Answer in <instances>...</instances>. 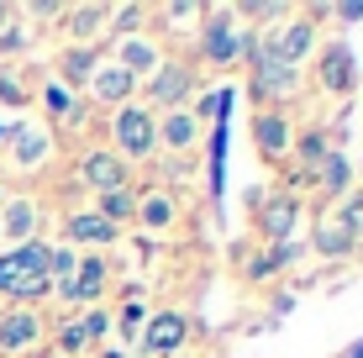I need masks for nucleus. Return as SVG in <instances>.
<instances>
[{
    "instance_id": "nucleus-1",
    "label": "nucleus",
    "mask_w": 363,
    "mask_h": 358,
    "mask_svg": "<svg viewBox=\"0 0 363 358\" xmlns=\"http://www.w3.org/2000/svg\"><path fill=\"white\" fill-rule=\"evenodd\" d=\"M242 58H247V90H253L258 111H290L300 101V90H306V69L284 64L264 37H258V27H253V43H247Z\"/></svg>"
},
{
    "instance_id": "nucleus-2",
    "label": "nucleus",
    "mask_w": 363,
    "mask_h": 358,
    "mask_svg": "<svg viewBox=\"0 0 363 358\" xmlns=\"http://www.w3.org/2000/svg\"><path fill=\"white\" fill-rule=\"evenodd\" d=\"M247 43H253V27H242L237 6H206V16H200V32H195L200 64L232 69V64H242Z\"/></svg>"
},
{
    "instance_id": "nucleus-3",
    "label": "nucleus",
    "mask_w": 363,
    "mask_h": 358,
    "mask_svg": "<svg viewBox=\"0 0 363 358\" xmlns=\"http://www.w3.org/2000/svg\"><path fill=\"white\" fill-rule=\"evenodd\" d=\"M111 153L121 158V164H147V158L158 153V116L147 111L143 101H132V106H121V111H111Z\"/></svg>"
},
{
    "instance_id": "nucleus-4",
    "label": "nucleus",
    "mask_w": 363,
    "mask_h": 358,
    "mask_svg": "<svg viewBox=\"0 0 363 358\" xmlns=\"http://www.w3.org/2000/svg\"><path fill=\"white\" fill-rule=\"evenodd\" d=\"M200 90V69L190 64V58H164L153 74H147L143 84H137V101H143L147 111H174V106H190Z\"/></svg>"
},
{
    "instance_id": "nucleus-5",
    "label": "nucleus",
    "mask_w": 363,
    "mask_h": 358,
    "mask_svg": "<svg viewBox=\"0 0 363 358\" xmlns=\"http://www.w3.org/2000/svg\"><path fill=\"white\" fill-rule=\"evenodd\" d=\"M6 164L16 169V174H43L48 164H53V153H58V132L48 127V121H16V127H6Z\"/></svg>"
},
{
    "instance_id": "nucleus-6",
    "label": "nucleus",
    "mask_w": 363,
    "mask_h": 358,
    "mask_svg": "<svg viewBox=\"0 0 363 358\" xmlns=\"http://www.w3.org/2000/svg\"><path fill=\"white\" fill-rule=\"evenodd\" d=\"M300 216H306V206H300L295 190L253 195V227H258V242H264V248H279V242L300 237Z\"/></svg>"
},
{
    "instance_id": "nucleus-7",
    "label": "nucleus",
    "mask_w": 363,
    "mask_h": 358,
    "mask_svg": "<svg viewBox=\"0 0 363 358\" xmlns=\"http://www.w3.org/2000/svg\"><path fill=\"white\" fill-rule=\"evenodd\" d=\"M264 43L274 47V53L284 58V64H295V69H311V58H316V47H321V21L311 16V11H290L284 21H274L269 32H258Z\"/></svg>"
},
{
    "instance_id": "nucleus-8",
    "label": "nucleus",
    "mask_w": 363,
    "mask_h": 358,
    "mask_svg": "<svg viewBox=\"0 0 363 358\" xmlns=\"http://www.w3.org/2000/svg\"><path fill=\"white\" fill-rule=\"evenodd\" d=\"M311 69H316V90L321 95H342L347 101V95L358 90V58H353V47H347L342 37H321Z\"/></svg>"
},
{
    "instance_id": "nucleus-9",
    "label": "nucleus",
    "mask_w": 363,
    "mask_h": 358,
    "mask_svg": "<svg viewBox=\"0 0 363 358\" xmlns=\"http://www.w3.org/2000/svg\"><path fill=\"white\" fill-rule=\"evenodd\" d=\"M106 285H111V264H106V253H79L74 274L53 290V301H58V306H74V311H90V306H100Z\"/></svg>"
},
{
    "instance_id": "nucleus-10",
    "label": "nucleus",
    "mask_w": 363,
    "mask_h": 358,
    "mask_svg": "<svg viewBox=\"0 0 363 358\" xmlns=\"http://www.w3.org/2000/svg\"><path fill=\"white\" fill-rule=\"evenodd\" d=\"M48 337V316L32 306H0V358H21Z\"/></svg>"
},
{
    "instance_id": "nucleus-11",
    "label": "nucleus",
    "mask_w": 363,
    "mask_h": 358,
    "mask_svg": "<svg viewBox=\"0 0 363 358\" xmlns=\"http://www.w3.org/2000/svg\"><path fill=\"white\" fill-rule=\"evenodd\" d=\"M74 169H79V179L90 184V195L132 190V169L121 164L111 147H100V142H84V147H79V158H74Z\"/></svg>"
},
{
    "instance_id": "nucleus-12",
    "label": "nucleus",
    "mask_w": 363,
    "mask_h": 358,
    "mask_svg": "<svg viewBox=\"0 0 363 358\" xmlns=\"http://www.w3.org/2000/svg\"><path fill=\"white\" fill-rule=\"evenodd\" d=\"M143 353L147 358H179L184 353V342H190V316L184 311H147V322H143Z\"/></svg>"
},
{
    "instance_id": "nucleus-13",
    "label": "nucleus",
    "mask_w": 363,
    "mask_h": 358,
    "mask_svg": "<svg viewBox=\"0 0 363 358\" xmlns=\"http://www.w3.org/2000/svg\"><path fill=\"white\" fill-rule=\"evenodd\" d=\"M253 147L264 153V164L284 169L295 147V116L290 111H253Z\"/></svg>"
},
{
    "instance_id": "nucleus-14",
    "label": "nucleus",
    "mask_w": 363,
    "mask_h": 358,
    "mask_svg": "<svg viewBox=\"0 0 363 358\" xmlns=\"http://www.w3.org/2000/svg\"><path fill=\"white\" fill-rule=\"evenodd\" d=\"M137 227L147 232V237H164V232L179 227V195L169 190V184H143L137 190Z\"/></svg>"
},
{
    "instance_id": "nucleus-15",
    "label": "nucleus",
    "mask_w": 363,
    "mask_h": 358,
    "mask_svg": "<svg viewBox=\"0 0 363 358\" xmlns=\"http://www.w3.org/2000/svg\"><path fill=\"white\" fill-rule=\"evenodd\" d=\"M337 142L327 127H295V147H290V164H295V179L300 184H316V174H321V164L337 153Z\"/></svg>"
},
{
    "instance_id": "nucleus-16",
    "label": "nucleus",
    "mask_w": 363,
    "mask_h": 358,
    "mask_svg": "<svg viewBox=\"0 0 363 358\" xmlns=\"http://www.w3.org/2000/svg\"><path fill=\"white\" fill-rule=\"evenodd\" d=\"M106 58H116V64L127 69L137 84H143L147 74L164 64V43H158L153 27H147V32H132V37H111V53H106Z\"/></svg>"
},
{
    "instance_id": "nucleus-17",
    "label": "nucleus",
    "mask_w": 363,
    "mask_h": 358,
    "mask_svg": "<svg viewBox=\"0 0 363 358\" xmlns=\"http://www.w3.org/2000/svg\"><path fill=\"white\" fill-rule=\"evenodd\" d=\"M84 90H90V101H95V106H106V111H121V106H132V101H137V79L116 64V58H100Z\"/></svg>"
},
{
    "instance_id": "nucleus-18",
    "label": "nucleus",
    "mask_w": 363,
    "mask_h": 358,
    "mask_svg": "<svg viewBox=\"0 0 363 358\" xmlns=\"http://www.w3.org/2000/svg\"><path fill=\"white\" fill-rule=\"evenodd\" d=\"M200 138H206V127L195 121V111L190 106H174V111H158V147L174 158H190Z\"/></svg>"
},
{
    "instance_id": "nucleus-19",
    "label": "nucleus",
    "mask_w": 363,
    "mask_h": 358,
    "mask_svg": "<svg viewBox=\"0 0 363 358\" xmlns=\"http://www.w3.org/2000/svg\"><path fill=\"white\" fill-rule=\"evenodd\" d=\"M116 237H121V232L111 227L106 216H95V211H69L64 216V242L74 253H106Z\"/></svg>"
},
{
    "instance_id": "nucleus-20",
    "label": "nucleus",
    "mask_w": 363,
    "mask_h": 358,
    "mask_svg": "<svg viewBox=\"0 0 363 358\" xmlns=\"http://www.w3.org/2000/svg\"><path fill=\"white\" fill-rule=\"evenodd\" d=\"M106 16H111L106 0H90V6H64V16H58V27H64V43H74V47H95L100 37H106Z\"/></svg>"
},
{
    "instance_id": "nucleus-21",
    "label": "nucleus",
    "mask_w": 363,
    "mask_h": 358,
    "mask_svg": "<svg viewBox=\"0 0 363 358\" xmlns=\"http://www.w3.org/2000/svg\"><path fill=\"white\" fill-rule=\"evenodd\" d=\"M147 16L158 21V43H164V37H195L200 32V16H206V6H200V0H174V6H153L147 11Z\"/></svg>"
},
{
    "instance_id": "nucleus-22",
    "label": "nucleus",
    "mask_w": 363,
    "mask_h": 358,
    "mask_svg": "<svg viewBox=\"0 0 363 358\" xmlns=\"http://www.w3.org/2000/svg\"><path fill=\"white\" fill-rule=\"evenodd\" d=\"M0 232L16 237V242L43 237V232H37V201L32 195H6V201H0Z\"/></svg>"
},
{
    "instance_id": "nucleus-23",
    "label": "nucleus",
    "mask_w": 363,
    "mask_h": 358,
    "mask_svg": "<svg viewBox=\"0 0 363 358\" xmlns=\"http://www.w3.org/2000/svg\"><path fill=\"white\" fill-rule=\"evenodd\" d=\"M95 64H100V47H74V43H64V53H58V84H64V90H84L90 74H95Z\"/></svg>"
},
{
    "instance_id": "nucleus-24",
    "label": "nucleus",
    "mask_w": 363,
    "mask_h": 358,
    "mask_svg": "<svg viewBox=\"0 0 363 358\" xmlns=\"http://www.w3.org/2000/svg\"><path fill=\"white\" fill-rule=\"evenodd\" d=\"M316 190H321V201H327V206H337L347 190H353V158H347L342 147H337V153L327 158V164H321V174H316Z\"/></svg>"
},
{
    "instance_id": "nucleus-25",
    "label": "nucleus",
    "mask_w": 363,
    "mask_h": 358,
    "mask_svg": "<svg viewBox=\"0 0 363 358\" xmlns=\"http://www.w3.org/2000/svg\"><path fill=\"white\" fill-rule=\"evenodd\" d=\"M90 211L95 216H106L111 227H132V216H137V184L132 190H106V195H90Z\"/></svg>"
},
{
    "instance_id": "nucleus-26",
    "label": "nucleus",
    "mask_w": 363,
    "mask_h": 358,
    "mask_svg": "<svg viewBox=\"0 0 363 358\" xmlns=\"http://www.w3.org/2000/svg\"><path fill=\"white\" fill-rule=\"evenodd\" d=\"M306 248L316 253V258H347V253L358 248V237H347V232H342V227H337V221L327 216V221H321V227L306 237Z\"/></svg>"
},
{
    "instance_id": "nucleus-27",
    "label": "nucleus",
    "mask_w": 363,
    "mask_h": 358,
    "mask_svg": "<svg viewBox=\"0 0 363 358\" xmlns=\"http://www.w3.org/2000/svg\"><path fill=\"white\" fill-rule=\"evenodd\" d=\"M43 106H48V116L64 121V127H74V121H79V111H84V106L74 101V95H69L58 79H48V84H43ZM53 121H48V127H53Z\"/></svg>"
},
{
    "instance_id": "nucleus-28",
    "label": "nucleus",
    "mask_w": 363,
    "mask_h": 358,
    "mask_svg": "<svg viewBox=\"0 0 363 358\" xmlns=\"http://www.w3.org/2000/svg\"><path fill=\"white\" fill-rule=\"evenodd\" d=\"M147 11H153V6H111V16H106V43H111V37L147 32Z\"/></svg>"
},
{
    "instance_id": "nucleus-29",
    "label": "nucleus",
    "mask_w": 363,
    "mask_h": 358,
    "mask_svg": "<svg viewBox=\"0 0 363 358\" xmlns=\"http://www.w3.org/2000/svg\"><path fill=\"white\" fill-rule=\"evenodd\" d=\"M53 342H58V353H69V358L95 353V348H90V337H84V327H79V311H74V316H64V322L53 327Z\"/></svg>"
},
{
    "instance_id": "nucleus-30",
    "label": "nucleus",
    "mask_w": 363,
    "mask_h": 358,
    "mask_svg": "<svg viewBox=\"0 0 363 358\" xmlns=\"http://www.w3.org/2000/svg\"><path fill=\"white\" fill-rule=\"evenodd\" d=\"M332 221L347 232V237H363V190H347L342 201L332 206Z\"/></svg>"
},
{
    "instance_id": "nucleus-31",
    "label": "nucleus",
    "mask_w": 363,
    "mask_h": 358,
    "mask_svg": "<svg viewBox=\"0 0 363 358\" xmlns=\"http://www.w3.org/2000/svg\"><path fill=\"white\" fill-rule=\"evenodd\" d=\"M290 11L295 6H284V0H247V6H237V16H242V27H253V21H269V27H274V21H284Z\"/></svg>"
},
{
    "instance_id": "nucleus-32",
    "label": "nucleus",
    "mask_w": 363,
    "mask_h": 358,
    "mask_svg": "<svg viewBox=\"0 0 363 358\" xmlns=\"http://www.w3.org/2000/svg\"><path fill=\"white\" fill-rule=\"evenodd\" d=\"M143 322H147V306L127 301L116 316H111V332H121V342H137V337H143Z\"/></svg>"
},
{
    "instance_id": "nucleus-33",
    "label": "nucleus",
    "mask_w": 363,
    "mask_h": 358,
    "mask_svg": "<svg viewBox=\"0 0 363 358\" xmlns=\"http://www.w3.org/2000/svg\"><path fill=\"white\" fill-rule=\"evenodd\" d=\"M227 101H232V90H211V95H200V101H190V111H195L200 127H206V121H216V127H221V116H227Z\"/></svg>"
},
{
    "instance_id": "nucleus-34",
    "label": "nucleus",
    "mask_w": 363,
    "mask_h": 358,
    "mask_svg": "<svg viewBox=\"0 0 363 358\" xmlns=\"http://www.w3.org/2000/svg\"><path fill=\"white\" fill-rule=\"evenodd\" d=\"M79 327H84V337H90V348H106V337H111V311H106V306H90V311H79Z\"/></svg>"
},
{
    "instance_id": "nucleus-35",
    "label": "nucleus",
    "mask_w": 363,
    "mask_h": 358,
    "mask_svg": "<svg viewBox=\"0 0 363 358\" xmlns=\"http://www.w3.org/2000/svg\"><path fill=\"white\" fill-rule=\"evenodd\" d=\"M0 101L16 106V111H27V106H32L27 84H21V69H6V64H0Z\"/></svg>"
},
{
    "instance_id": "nucleus-36",
    "label": "nucleus",
    "mask_w": 363,
    "mask_h": 358,
    "mask_svg": "<svg viewBox=\"0 0 363 358\" xmlns=\"http://www.w3.org/2000/svg\"><path fill=\"white\" fill-rule=\"evenodd\" d=\"M74 264H79V253H74L69 242H53V258H48V279H53V290L74 274Z\"/></svg>"
},
{
    "instance_id": "nucleus-37",
    "label": "nucleus",
    "mask_w": 363,
    "mask_h": 358,
    "mask_svg": "<svg viewBox=\"0 0 363 358\" xmlns=\"http://www.w3.org/2000/svg\"><path fill=\"white\" fill-rule=\"evenodd\" d=\"M327 21H363V0H342V6H327Z\"/></svg>"
},
{
    "instance_id": "nucleus-38",
    "label": "nucleus",
    "mask_w": 363,
    "mask_h": 358,
    "mask_svg": "<svg viewBox=\"0 0 363 358\" xmlns=\"http://www.w3.org/2000/svg\"><path fill=\"white\" fill-rule=\"evenodd\" d=\"M90 358H132V353H121V348H95Z\"/></svg>"
},
{
    "instance_id": "nucleus-39",
    "label": "nucleus",
    "mask_w": 363,
    "mask_h": 358,
    "mask_svg": "<svg viewBox=\"0 0 363 358\" xmlns=\"http://www.w3.org/2000/svg\"><path fill=\"white\" fill-rule=\"evenodd\" d=\"M342 358H363V337H358V342H353V348H347Z\"/></svg>"
},
{
    "instance_id": "nucleus-40",
    "label": "nucleus",
    "mask_w": 363,
    "mask_h": 358,
    "mask_svg": "<svg viewBox=\"0 0 363 358\" xmlns=\"http://www.w3.org/2000/svg\"><path fill=\"white\" fill-rule=\"evenodd\" d=\"M6 21H11V6H0V32H6Z\"/></svg>"
},
{
    "instance_id": "nucleus-41",
    "label": "nucleus",
    "mask_w": 363,
    "mask_h": 358,
    "mask_svg": "<svg viewBox=\"0 0 363 358\" xmlns=\"http://www.w3.org/2000/svg\"><path fill=\"white\" fill-rule=\"evenodd\" d=\"M0 138H6V127H0Z\"/></svg>"
},
{
    "instance_id": "nucleus-42",
    "label": "nucleus",
    "mask_w": 363,
    "mask_h": 358,
    "mask_svg": "<svg viewBox=\"0 0 363 358\" xmlns=\"http://www.w3.org/2000/svg\"><path fill=\"white\" fill-rule=\"evenodd\" d=\"M179 358H190V353H179Z\"/></svg>"
},
{
    "instance_id": "nucleus-43",
    "label": "nucleus",
    "mask_w": 363,
    "mask_h": 358,
    "mask_svg": "<svg viewBox=\"0 0 363 358\" xmlns=\"http://www.w3.org/2000/svg\"><path fill=\"white\" fill-rule=\"evenodd\" d=\"M358 174H363V169H358Z\"/></svg>"
}]
</instances>
